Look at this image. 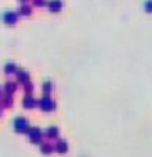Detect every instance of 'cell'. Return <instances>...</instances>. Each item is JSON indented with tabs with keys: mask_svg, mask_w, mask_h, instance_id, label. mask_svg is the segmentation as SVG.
<instances>
[{
	"mask_svg": "<svg viewBox=\"0 0 152 157\" xmlns=\"http://www.w3.org/2000/svg\"><path fill=\"white\" fill-rule=\"evenodd\" d=\"M54 149L57 150L58 153H65L68 150V144L65 141H58L57 144L54 145Z\"/></svg>",
	"mask_w": 152,
	"mask_h": 157,
	"instance_id": "cell-7",
	"label": "cell"
},
{
	"mask_svg": "<svg viewBox=\"0 0 152 157\" xmlns=\"http://www.w3.org/2000/svg\"><path fill=\"white\" fill-rule=\"evenodd\" d=\"M42 88H43L44 94H47V95H49L50 92L53 91V83H51V81H44V83H43V86H42Z\"/></svg>",
	"mask_w": 152,
	"mask_h": 157,
	"instance_id": "cell-11",
	"label": "cell"
},
{
	"mask_svg": "<svg viewBox=\"0 0 152 157\" xmlns=\"http://www.w3.org/2000/svg\"><path fill=\"white\" fill-rule=\"evenodd\" d=\"M36 99L32 97V95H26V97L24 98V106L25 108H28V109H30V108H35L36 106Z\"/></svg>",
	"mask_w": 152,
	"mask_h": 157,
	"instance_id": "cell-6",
	"label": "cell"
},
{
	"mask_svg": "<svg viewBox=\"0 0 152 157\" xmlns=\"http://www.w3.org/2000/svg\"><path fill=\"white\" fill-rule=\"evenodd\" d=\"M30 11H32V8H30L29 6H22V7H19V13H21L22 15H29Z\"/></svg>",
	"mask_w": 152,
	"mask_h": 157,
	"instance_id": "cell-14",
	"label": "cell"
},
{
	"mask_svg": "<svg viewBox=\"0 0 152 157\" xmlns=\"http://www.w3.org/2000/svg\"><path fill=\"white\" fill-rule=\"evenodd\" d=\"M47 6H49L50 11L57 13V11H60L61 7H62V0H49V2H47Z\"/></svg>",
	"mask_w": 152,
	"mask_h": 157,
	"instance_id": "cell-4",
	"label": "cell"
},
{
	"mask_svg": "<svg viewBox=\"0 0 152 157\" xmlns=\"http://www.w3.org/2000/svg\"><path fill=\"white\" fill-rule=\"evenodd\" d=\"M4 71L7 72V73H13V72H15V65H14V63H7Z\"/></svg>",
	"mask_w": 152,
	"mask_h": 157,
	"instance_id": "cell-15",
	"label": "cell"
},
{
	"mask_svg": "<svg viewBox=\"0 0 152 157\" xmlns=\"http://www.w3.org/2000/svg\"><path fill=\"white\" fill-rule=\"evenodd\" d=\"M46 135L49 138H57L58 136V128L57 127H49L46 130Z\"/></svg>",
	"mask_w": 152,
	"mask_h": 157,
	"instance_id": "cell-9",
	"label": "cell"
},
{
	"mask_svg": "<svg viewBox=\"0 0 152 157\" xmlns=\"http://www.w3.org/2000/svg\"><path fill=\"white\" fill-rule=\"evenodd\" d=\"M21 2H26V0H21Z\"/></svg>",
	"mask_w": 152,
	"mask_h": 157,
	"instance_id": "cell-17",
	"label": "cell"
},
{
	"mask_svg": "<svg viewBox=\"0 0 152 157\" xmlns=\"http://www.w3.org/2000/svg\"><path fill=\"white\" fill-rule=\"evenodd\" d=\"M142 7H144V10L147 13H152V0H144Z\"/></svg>",
	"mask_w": 152,
	"mask_h": 157,
	"instance_id": "cell-13",
	"label": "cell"
},
{
	"mask_svg": "<svg viewBox=\"0 0 152 157\" xmlns=\"http://www.w3.org/2000/svg\"><path fill=\"white\" fill-rule=\"evenodd\" d=\"M17 78H18V81H21V83H28V81H29V75L25 71H21L17 73Z\"/></svg>",
	"mask_w": 152,
	"mask_h": 157,
	"instance_id": "cell-8",
	"label": "cell"
},
{
	"mask_svg": "<svg viewBox=\"0 0 152 157\" xmlns=\"http://www.w3.org/2000/svg\"><path fill=\"white\" fill-rule=\"evenodd\" d=\"M35 4L36 6H44V4H47V3H46V0H35Z\"/></svg>",
	"mask_w": 152,
	"mask_h": 157,
	"instance_id": "cell-16",
	"label": "cell"
},
{
	"mask_svg": "<svg viewBox=\"0 0 152 157\" xmlns=\"http://www.w3.org/2000/svg\"><path fill=\"white\" fill-rule=\"evenodd\" d=\"M28 135H29V139L32 142H35V144H39V142L42 141V136H43V134H42V131L39 130V128H29L28 130Z\"/></svg>",
	"mask_w": 152,
	"mask_h": 157,
	"instance_id": "cell-3",
	"label": "cell"
},
{
	"mask_svg": "<svg viewBox=\"0 0 152 157\" xmlns=\"http://www.w3.org/2000/svg\"><path fill=\"white\" fill-rule=\"evenodd\" d=\"M40 150L43 153H46V155H50V153L54 150V146H53V145H50V144H42Z\"/></svg>",
	"mask_w": 152,
	"mask_h": 157,
	"instance_id": "cell-10",
	"label": "cell"
},
{
	"mask_svg": "<svg viewBox=\"0 0 152 157\" xmlns=\"http://www.w3.org/2000/svg\"><path fill=\"white\" fill-rule=\"evenodd\" d=\"M39 106H40L42 110L50 112V110H53V109L55 108V102L51 99V98L44 97V98H42V99L39 101Z\"/></svg>",
	"mask_w": 152,
	"mask_h": 157,
	"instance_id": "cell-1",
	"label": "cell"
},
{
	"mask_svg": "<svg viewBox=\"0 0 152 157\" xmlns=\"http://www.w3.org/2000/svg\"><path fill=\"white\" fill-rule=\"evenodd\" d=\"M4 90H6V92H7V94L14 92V91H15V84L11 83V81H7V83H6V86H4Z\"/></svg>",
	"mask_w": 152,
	"mask_h": 157,
	"instance_id": "cell-12",
	"label": "cell"
},
{
	"mask_svg": "<svg viewBox=\"0 0 152 157\" xmlns=\"http://www.w3.org/2000/svg\"><path fill=\"white\" fill-rule=\"evenodd\" d=\"M14 130H15L17 132H26V131L29 130L28 121L24 117H18V119L14 121Z\"/></svg>",
	"mask_w": 152,
	"mask_h": 157,
	"instance_id": "cell-2",
	"label": "cell"
},
{
	"mask_svg": "<svg viewBox=\"0 0 152 157\" xmlns=\"http://www.w3.org/2000/svg\"><path fill=\"white\" fill-rule=\"evenodd\" d=\"M3 19H4L6 24L14 25L17 22V14L15 13H6L4 15H3Z\"/></svg>",
	"mask_w": 152,
	"mask_h": 157,
	"instance_id": "cell-5",
	"label": "cell"
}]
</instances>
